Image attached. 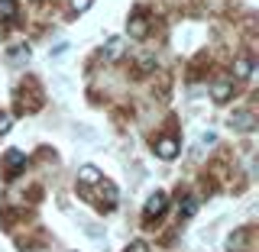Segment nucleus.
<instances>
[{
	"instance_id": "nucleus-1",
	"label": "nucleus",
	"mask_w": 259,
	"mask_h": 252,
	"mask_svg": "<svg viewBox=\"0 0 259 252\" xmlns=\"http://www.w3.org/2000/svg\"><path fill=\"white\" fill-rule=\"evenodd\" d=\"M165 207H168V197H165L162 191H156L149 200H146V207H143L146 220H152V217H162V214H165Z\"/></svg>"
},
{
	"instance_id": "nucleus-2",
	"label": "nucleus",
	"mask_w": 259,
	"mask_h": 252,
	"mask_svg": "<svg viewBox=\"0 0 259 252\" xmlns=\"http://www.w3.org/2000/svg\"><path fill=\"white\" fill-rule=\"evenodd\" d=\"M97 181H101V172H97L94 165H81L78 168V191L84 194V197H88V188L97 184Z\"/></svg>"
},
{
	"instance_id": "nucleus-3",
	"label": "nucleus",
	"mask_w": 259,
	"mask_h": 252,
	"mask_svg": "<svg viewBox=\"0 0 259 252\" xmlns=\"http://www.w3.org/2000/svg\"><path fill=\"white\" fill-rule=\"evenodd\" d=\"M230 126H233V129H240V133H249V129L256 126V117H253L249 110H237V113L230 117Z\"/></svg>"
},
{
	"instance_id": "nucleus-4",
	"label": "nucleus",
	"mask_w": 259,
	"mask_h": 252,
	"mask_svg": "<svg viewBox=\"0 0 259 252\" xmlns=\"http://www.w3.org/2000/svg\"><path fill=\"white\" fill-rule=\"evenodd\" d=\"M156 152H159V159H175L178 156V142L172 139V136H165V139L156 142Z\"/></svg>"
},
{
	"instance_id": "nucleus-5",
	"label": "nucleus",
	"mask_w": 259,
	"mask_h": 252,
	"mask_svg": "<svg viewBox=\"0 0 259 252\" xmlns=\"http://www.w3.org/2000/svg\"><path fill=\"white\" fill-rule=\"evenodd\" d=\"M246 239H249V230H237L230 239H227V249H230V252H243V249H246Z\"/></svg>"
},
{
	"instance_id": "nucleus-6",
	"label": "nucleus",
	"mask_w": 259,
	"mask_h": 252,
	"mask_svg": "<svg viewBox=\"0 0 259 252\" xmlns=\"http://www.w3.org/2000/svg\"><path fill=\"white\" fill-rule=\"evenodd\" d=\"M230 91H233V84H230V81H217V84H214V100L217 104H227V100H230Z\"/></svg>"
},
{
	"instance_id": "nucleus-7",
	"label": "nucleus",
	"mask_w": 259,
	"mask_h": 252,
	"mask_svg": "<svg viewBox=\"0 0 259 252\" xmlns=\"http://www.w3.org/2000/svg\"><path fill=\"white\" fill-rule=\"evenodd\" d=\"M23 162H26V156H23L20 149H13V152H7V168H10V175L7 178H16V168L23 165Z\"/></svg>"
},
{
	"instance_id": "nucleus-8",
	"label": "nucleus",
	"mask_w": 259,
	"mask_h": 252,
	"mask_svg": "<svg viewBox=\"0 0 259 252\" xmlns=\"http://www.w3.org/2000/svg\"><path fill=\"white\" fill-rule=\"evenodd\" d=\"M146 29H149V26H146L143 13H136L133 20H130V36H133V39H143V36H146Z\"/></svg>"
},
{
	"instance_id": "nucleus-9",
	"label": "nucleus",
	"mask_w": 259,
	"mask_h": 252,
	"mask_svg": "<svg viewBox=\"0 0 259 252\" xmlns=\"http://www.w3.org/2000/svg\"><path fill=\"white\" fill-rule=\"evenodd\" d=\"M120 52H123V39H120V36L107 39V52H104V55H107V59H117Z\"/></svg>"
},
{
	"instance_id": "nucleus-10",
	"label": "nucleus",
	"mask_w": 259,
	"mask_h": 252,
	"mask_svg": "<svg viewBox=\"0 0 259 252\" xmlns=\"http://www.w3.org/2000/svg\"><path fill=\"white\" fill-rule=\"evenodd\" d=\"M0 16L4 20H16V0H0Z\"/></svg>"
},
{
	"instance_id": "nucleus-11",
	"label": "nucleus",
	"mask_w": 259,
	"mask_h": 252,
	"mask_svg": "<svg viewBox=\"0 0 259 252\" xmlns=\"http://www.w3.org/2000/svg\"><path fill=\"white\" fill-rule=\"evenodd\" d=\"M233 75H237V78H249V75H253V62H249V59H237V71H233Z\"/></svg>"
},
{
	"instance_id": "nucleus-12",
	"label": "nucleus",
	"mask_w": 259,
	"mask_h": 252,
	"mask_svg": "<svg viewBox=\"0 0 259 252\" xmlns=\"http://www.w3.org/2000/svg\"><path fill=\"white\" fill-rule=\"evenodd\" d=\"M198 214V200L194 197H185V204H182V217H194Z\"/></svg>"
},
{
	"instance_id": "nucleus-13",
	"label": "nucleus",
	"mask_w": 259,
	"mask_h": 252,
	"mask_svg": "<svg viewBox=\"0 0 259 252\" xmlns=\"http://www.w3.org/2000/svg\"><path fill=\"white\" fill-rule=\"evenodd\" d=\"M152 68H156V59H152V55H143V59H140V71H143V75H149Z\"/></svg>"
},
{
	"instance_id": "nucleus-14",
	"label": "nucleus",
	"mask_w": 259,
	"mask_h": 252,
	"mask_svg": "<svg viewBox=\"0 0 259 252\" xmlns=\"http://www.w3.org/2000/svg\"><path fill=\"white\" fill-rule=\"evenodd\" d=\"M91 4H94V0H71V10H75V13H84Z\"/></svg>"
},
{
	"instance_id": "nucleus-15",
	"label": "nucleus",
	"mask_w": 259,
	"mask_h": 252,
	"mask_svg": "<svg viewBox=\"0 0 259 252\" xmlns=\"http://www.w3.org/2000/svg\"><path fill=\"white\" fill-rule=\"evenodd\" d=\"M126 252H149V246H146L143 239H136V242H130V246H126Z\"/></svg>"
},
{
	"instance_id": "nucleus-16",
	"label": "nucleus",
	"mask_w": 259,
	"mask_h": 252,
	"mask_svg": "<svg viewBox=\"0 0 259 252\" xmlns=\"http://www.w3.org/2000/svg\"><path fill=\"white\" fill-rule=\"evenodd\" d=\"M10 59H16V62H20V59H29V45H26V48H13Z\"/></svg>"
},
{
	"instance_id": "nucleus-17",
	"label": "nucleus",
	"mask_w": 259,
	"mask_h": 252,
	"mask_svg": "<svg viewBox=\"0 0 259 252\" xmlns=\"http://www.w3.org/2000/svg\"><path fill=\"white\" fill-rule=\"evenodd\" d=\"M7 129H10V117H7V113H0V136H4Z\"/></svg>"
}]
</instances>
